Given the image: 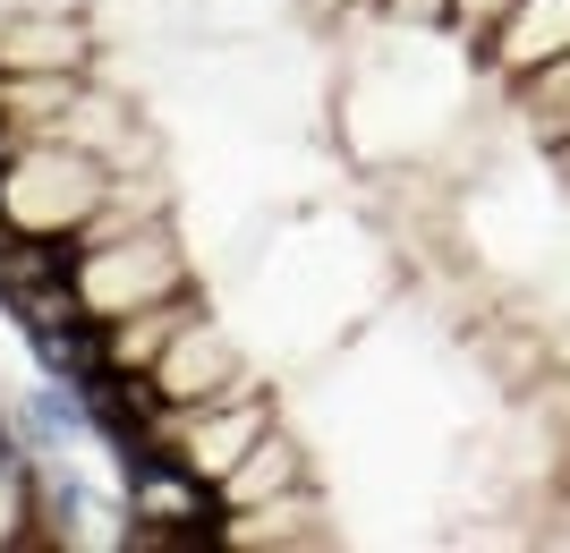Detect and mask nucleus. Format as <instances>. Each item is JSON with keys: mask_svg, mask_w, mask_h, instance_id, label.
<instances>
[{"mask_svg": "<svg viewBox=\"0 0 570 553\" xmlns=\"http://www.w3.org/2000/svg\"><path fill=\"white\" fill-rule=\"evenodd\" d=\"M315 26H341V18H357V9H383V0H298Z\"/></svg>", "mask_w": 570, "mask_h": 553, "instance_id": "4468645a", "label": "nucleus"}, {"mask_svg": "<svg viewBox=\"0 0 570 553\" xmlns=\"http://www.w3.org/2000/svg\"><path fill=\"white\" fill-rule=\"evenodd\" d=\"M0 154H9V137H0Z\"/></svg>", "mask_w": 570, "mask_h": 553, "instance_id": "f3484780", "label": "nucleus"}, {"mask_svg": "<svg viewBox=\"0 0 570 553\" xmlns=\"http://www.w3.org/2000/svg\"><path fill=\"white\" fill-rule=\"evenodd\" d=\"M170 289H196V265L188 247H179V230L163 221H128V230H111V239H77V298H86V315H137L154 307V298H170Z\"/></svg>", "mask_w": 570, "mask_h": 553, "instance_id": "f03ea898", "label": "nucleus"}, {"mask_svg": "<svg viewBox=\"0 0 570 553\" xmlns=\"http://www.w3.org/2000/svg\"><path fill=\"white\" fill-rule=\"evenodd\" d=\"M111 196V162L86 154L77 137H26L0 154V214L18 230H43V239H69L102 214Z\"/></svg>", "mask_w": 570, "mask_h": 553, "instance_id": "f257e3e1", "label": "nucleus"}, {"mask_svg": "<svg viewBox=\"0 0 570 553\" xmlns=\"http://www.w3.org/2000/svg\"><path fill=\"white\" fill-rule=\"evenodd\" d=\"M196 315H205V298H196V289H170V298H154V307H137V315H111V324H102L111 366H119V375H154V358L188 333Z\"/></svg>", "mask_w": 570, "mask_h": 553, "instance_id": "1a4fd4ad", "label": "nucleus"}, {"mask_svg": "<svg viewBox=\"0 0 570 553\" xmlns=\"http://www.w3.org/2000/svg\"><path fill=\"white\" fill-rule=\"evenodd\" d=\"M383 18L409 34H452V0H383Z\"/></svg>", "mask_w": 570, "mask_h": 553, "instance_id": "f8f14e48", "label": "nucleus"}, {"mask_svg": "<svg viewBox=\"0 0 570 553\" xmlns=\"http://www.w3.org/2000/svg\"><path fill=\"white\" fill-rule=\"evenodd\" d=\"M214 545H230V553H315V545H333V511H324L315 485H298V494H273L256 511H222Z\"/></svg>", "mask_w": 570, "mask_h": 553, "instance_id": "423d86ee", "label": "nucleus"}, {"mask_svg": "<svg viewBox=\"0 0 570 553\" xmlns=\"http://www.w3.org/2000/svg\"><path fill=\"white\" fill-rule=\"evenodd\" d=\"M298 485H315V452L273 417V426L256 434V452L222 477V511H256V503H273V494H298Z\"/></svg>", "mask_w": 570, "mask_h": 553, "instance_id": "6e6552de", "label": "nucleus"}, {"mask_svg": "<svg viewBox=\"0 0 570 553\" xmlns=\"http://www.w3.org/2000/svg\"><path fill=\"white\" fill-rule=\"evenodd\" d=\"M0 69H51L95 77V9H35L0 26Z\"/></svg>", "mask_w": 570, "mask_h": 553, "instance_id": "0eeeda50", "label": "nucleus"}, {"mask_svg": "<svg viewBox=\"0 0 570 553\" xmlns=\"http://www.w3.org/2000/svg\"><path fill=\"white\" fill-rule=\"evenodd\" d=\"M9 230H18V221H9V214H0V239H9Z\"/></svg>", "mask_w": 570, "mask_h": 553, "instance_id": "dca6fc26", "label": "nucleus"}, {"mask_svg": "<svg viewBox=\"0 0 570 553\" xmlns=\"http://www.w3.org/2000/svg\"><path fill=\"white\" fill-rule=\"evenodd\" d=\"M502 9H511V0H452V34H460V43H485Z\"/></svg>", "mask_w": 570, "mask_h": 553, "instance_id": "ddd939ff", "label": "nucleus"}, {"mask_svg": "<svg viewBox=\"0 0 570 553\" xmlns=\"http://www.w3.org/2000/svg\"><path fill=\"white\" fill-rule=\"evenodd\" d=\"M26 349H35V366H43L51 384H95V375H111V340H102V315H69V324H43V333H26Z\"/></svg>", "mask_w": 570, "mask_h": 553, "instance_id": "9d476101", "label": "nucleus"}, {"mask_svg": "<svg viewBox=\"0 0 570 553\" xmlns=\"http://www.w3.org/2000/svg\"><path fill=\"white\" fill-rule=\"evenodd\" d=\"M247 375H256V366H247V349L230 340V324H222L214 307H205L188 333H179L163 358H154V392H163L170 409H179V401H214V392H238Z\"/></svg>", "mask_w": 570, "mask_h": 553, "instance_id": "20e7f679", "label": "nucleus"}, {"mask_svg": "<svg viewBox=\"0 0 570 553\" xmlns=\"http://www.w3.org/2000/svg\"><path fill=\"white\" fill-rule=\"evenodd\" d=\"M273 392H264V375H247L238 392H214V401H179V409H163V426H154V443H163L179 468H196V477L222 494V477H230L238 460L256 452V434L273 426Z\"/></svg>", "mask_w": 570, "mask_h": 553, "instance_id": "7ed1b4c3", "label": "nucleus"}, {"mask_svg": "<svg viewBox=\"0 0 570 553\" xmlns=\"http://www.w3.org/2000/svg\"><path fill=\"white\" fill-rule=\"evenodd\" d=\"M546 162H553V179L570 188V137H562V145H546Z\"/></svg>", "mask_w": 570, "mask_h": 553, "instance_id": "2eb2a0df", "label": "nucleus"}, {"mask_svg": "<svg viewBox=\"0 0 570 553\" xmlns=\"http://www.w3.org/2000/svg\"><path fill=\"white\" fill-rule=\"evenodd\" d=\"M511 111H520V128L537 137V154L570 137V51L546 60V69H528L520 86H511Z\"/></svg>", "mask_w": 570, "mask_h": 553, "instance_id": "9b49d317", "label": "nucleus"}, {"mask_svg": "<svg viewBox=\"0 0 570 553\" xmlns=\"http://www.w3.org/2000/svg\"><path fill=\"white\" fill-rule=\"evenodd\" d=\"M562 51H570V0H511V9L494 18V34L476 43V69L511 95L528 69H546V60H562Z\"/></svg>", "mask_w": 570, "mask_h": 553, "instance_id": "39448f33", "label": "nucleus"}]
</instances>
